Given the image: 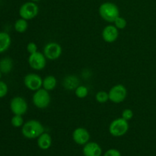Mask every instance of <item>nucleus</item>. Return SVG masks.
<instances>
[{"label": "nucleus", "mask_w": 156, "mask_h": 156, "mask_svg": "<svg viewBox=\"0 0 156 156\" xmlns=\"http://www.w3.org/2000/svg\"><path fill=\"white\" fill-rule=\"evenodd\" d=\"M43 133H44V127L38 120H30L21 126V133L28 140L38 138Z\"/></svg>", "instance_id": "f257e3e1"}, {"label": "nucleus", "mask_w": 156, "mask_h": 156, "mask_svg": "<svg viewBox=\"0 0 156 156\" xmlns=\"http://www.w3.org/2000/svg\"><path fill=\"white\" fill-rule=\"evenodd\" d=\"M99 15L101 18L108 22L114 23L120 16V10L116 4L110 2L102 3L99 7Z\"/></svg>", "instance_id": "f03ea898"}, {"label": "nucleus", "mask_w": 156, "mask_h": 156, "mask_svg": "<svg viewBox=\"0 0 156 156\" xmlns=\"http://www.w3.org/2000/svg\"><path fill=\"white\" fill-rule=\"evenodd\" d=\"M129 130V123L127 120L122 117L113 120L109 126V133L114 137L124 136Z\"/></svg>", "instance_id": "7ed1b4c3"}, {"label": "nucleus", "mask_w": 156, "mask_h": 156, "mask_svg": "<svg viewBox=\"0 0 156 156\" xmlns=\"http://www.w3.org/2000/svg\"><path fill=\"white\" fill-rule=\"evenodd\" d=\"M50 95L49 91L44 88H40L37 91H34L32 101L34 105L40 109H45L49 106L50 103Z\"/></svg>", "instance_id": "20e7f679"}, {"label": "nucleus", "mask_w": 156, "mask_h": 156, "mask_svg": "<svg viewBox=\"0 0 156 156\" xmlns=\"http://www.w3.org/2000/svg\"><path fill=\"white\" fill-rule=\"evenodd\" d=\"M39 13V8L36 2H27L21 5L19 9V15L21 18L27 20H32L36 18Z\"/></svg>", "instance_id": "39448f33"}, {"label": "nucleus", "mask_w": 156, "mask_h": 156, "mask_svg": "<svg viewBox=\"0 0 156 156\" xmlns=\"http://www.w3.org/2000/svg\"><path fill=\"white\" fill-rule=\"evenodd\" d=\"M109 100L115 104H120L126 99L127 96V90L122 84H117L110 89Z\"/></svg>", "instance_id": "423d86ee"}, {"label": "nucleus", "mask_w": 156, "mask_h": 156, "mask_svg": "<svg viewBox=\"0 0 156 156\" xmlns=\"http://www.w3.org/2000/svg\"><path fill=\"white\" fill-rule=\"evenodd\" d=\"M27 108H28V106H27V101L22 97L16 96L11 100L10 109L14 115L23 116L27 112Z\"/></svg>", "instance_id": "0eeeda50"}, {"label": "nucleus", "mask_w": 156, "mask_h": 156, "mask_svg": "<svg viewBox=\"0 0 156 156\" xmlns=\"http://www.w3.org/2000/svg\"><path fill=\"white\" fill-rule=\"evenodd\" d=\"M24 84L27 89L36 91L43 87V79L36 73H29L24 76Z\"/></svg>", "instance_id": "6e6552de"}, {"label": "nucleus", "mask_w": 156, "mask_h": 156, "mask_svg": "<svg viewBox=\"0 0 156 156\" xmlns=\"http://www.w3.org/2000/svg\"><path fill=\"white\" fill-rule=\"evenodd\" d=\"M28 64L34 70H42L47 65V58L44 53L39 51L30 54L28 57Z\"/></svg>", "instance_id": "1a4fd4ad"}, {"label": "nucleus", "mask_w": 156, "mask_h": 156, "mask_svg": "<svg viewBox=\"0 0 156 156\" xmlns=\"http://www.w3.org/2000/svg\"><path fill=\"white\" fill-rule=\"evenodd\" d=\"M44 54L47 59L51 61L56 60L59 59L62 54V47L58 43L50 42L44 47Z\"/></svg>", "instance_id": "9d476101"}, {"label": "nucleus", "mask_w": 156, "mask_h": 156, "mask_svg": "<svg viewBox=\"0 0 156 156\" xmlns=\"http://www.w3.org/2000/svg\"><path fill=\"white\" fill-rule=\"evenodd\" d=\"M73 139L76 144L84 146L89 142L90 133L85 128L78 127L73 131Z\"/></svg>", "instance_id": "9b49d317"}, {"label": "nucleus", "mask_w": 156, "mask_h": 156, "mask_svg": "<svg viewBox=\"0 0 156 156\" xmlns=\"http://www.w3.org/2000/svg\"><path fill=\"white\" fill-rule=\"evenodd\" d=\"M118 29L114 26V24L106 26L102 30V38L106 43L111 44V43L115 42L118 38Z\"/></svg>", "instance_id": "f8f14e48"}, {"label": "nucleus", "mask_w": 156, "mask_h": 156, "mask_svg": "<svg viewBox=\"0 0 156 156\" xmlns=\"http://www.w3.org/2000/svg\"><path fill=\"white\" fill-rule=\"evenodd\" d=\"M82 152L84 156H101L102 154V149L97 143L88 142L84 145Z\"/></svg>", "instance_id": "ddd939ff"}, {"label": "nucleus", "mask_w": 156, "mask_h": 156, "mask_svg": "<svg viewBox=\"0 0 156 156\" xmlns=\"http://www.w3.org/2000/svg\"><path fill=\"white\" fill-rule=\"evenodd\" d=\"M52 145V138L47 133H43L37 138V146L42 150L50 149Z\"/></svg>", "instance_id": "4468645a"}, {"label": "nucleus", "mask_w": 156, "mask_h": 156, "mask_svg": "<svg viewBox=\"0 0 156 156\" xmlns=\"http://www.w3.org/2000/svg\"><path fill=\"white\" fill-rule=\"evenodd\" d=\"M79 79L76 76H72L71 75V76H68L64 78L62 85L68 91H72V90H75L79 86Z\"/></svg>", "instance_id": "2eb2a0df"}, {"label": "nucleus", "mask_w": 156, "mask_h": 156, "mask_svg": "<svg viewBox=\"0 0 156 156\" xmlns=\"http://www.w3.org/2000/svg\"><path fill=\"white\" fill-rule=\"evenodd\" d=\"M12 44L10 35L5 31H0V53L9 50Z\"/></svg>", "instance_id": "dca6fc26"}, {"label": "nucleus", "mask_w": 156, "mask_h": 156, "mask_svg": "<svg viewBox=\"0 0 156 156\" xmlns=\"http://www.w3.org/2000/svg\"><path fill=\"white\" fill-rule=\"evenodd\" d=\"M13 68V61L9 57H4L0 60V71L2 74H9Z\"/></svg>", "instance_id": "f3484780"}, {"label": "nucleus", "mask_w": 156, "mask_h": 156, "mask_svg": "<svg viewBox=\"0 0 156 156\" xmlns=\"http://www.w3.org/2000/svg\"><path fill=\"white\" fill-rule=\"evenodd\" d=\"M57 85L56 79L53 76H47L43 79V88L47 91H53Z\"/></svg>", "instance_id": "a211bd4d"}, {"label": "nucleus", "mask_w": 156, "mask_h": 156, "mask_svg": "<svg viewBox=\"0 0 156 156\" xmlns=\"http://www.w3.org/2000/svg\"><path fill=\"white\" fill-rule=\"evenodd\" d=\"M14 27H15V31L18 32V33H24L27 30V27H28V23H27V20L21 18L15 21Z\"/></svg>", "instance_id": "6ab92c4d"}, {"label": "nucleus", "mask_w": 156, "mask_h": 156, "mask_svg": "<svg viewBox=\"0 0 156 156\" xmlns=\"http://www.w3.org/2000/svg\"><path fill=\"white\" fill-rule=\"evenodd\" d=\"M75 94L79 98L82 99L85 98L88 94V89L85 85H79L77 88L75 89Z\"/></svg>", "instance_id": "aec40b11"}, {"label": "nucleus", "mask_w": 156, "mask_h": 156, "mask_svg": "<svg viewBox=\"0 0 156 156\" xmlns=\"http://www.w3.org/2000/svg\"><path fill=\"white\" fill-rule=\"evenodd\" d=\"M95 99L98 103L105 104L109 100V94L105 91H100L96 94Z\"/></svg>", "instance_id": "412c9836"}, {"label": "nucleus", "mask_w": 156, "mask_h": 156, "mask_svg": "<svg viewBox=\"0 0 156 156\" xmlns=\"http://www.w3.org/2000/svg\"><path fill=\"white\" fill-rule=\"evenodd\" d=\"M11 123L15 128L21 127L24 125V119L21 115H14L11 119Z\"/></svg>", "instance_id": "4be33fe9"}, {"label": "nucleus", "mask_w": 156, "mask_h": 156, "mask_svg": "<svg viewBox=\"0 0 156 156\" xmlns=\"http://www.w3.org/2000/svg\"><path fill=\"white\" fill-rule=\"evenodd\" d=\"M114 26H115L118 30H123V29H124L125 27H126V25H127V22H126V19L120 16H119L118 18L114 21Z\"/></svg>", "instance_id": "5701e85b"}, {"label": "nucleus", "mask_w": 156, "mask_h": 156, "mask_svg": "<svg viewBox=\"0 0 156 156\" xmlns=\"http://www.w3.org/2000/svg\"><path fill=\"white\" fill-rule=\"evenodd\" d=\"M9 91V87L7 84L3 81H0V98L5 97Z\"/></svg>", "instance_id": "b1692460"}, {"label": "nucleus", "mask_w": 156, "mask_h": 156, "mask_svg": "<svg viewBox=\"0 0 156 156\" xmlns=\"http://www.w3.org/2000/svg\"><path fill=\"white\" fill-rule=\"evenodd\" d=\"M133 111H132L131 109H129V108H126V109L123 110V112H122V118H123L124 120H127V121H129V120H130L133 117Z\"/></svg>", "instance_id": "393cba45"}, {"label": "nucleus", "mask_w": 156, "mask_h": 156, "mask_svg": "<svg viewBox=\"0 0 156 156\" xmlns=\"http://www.w3.org/2000/svg\"><path fill=\"white\" fill-rule=\"evenodd\" d=\"M27 51L30 54L36 53V52L37 51V44L34 42L28 43L27 45Z\"/></svg>", "instance_id": "a878e982"}, {"label": "nucleus", "mask_w": 156, "mask_h": 156, "mask_svg": "<svg viewBox=\"0 0 156 156\" xmlns=\"http://www.w3.org/2000/svg\"><path fill=\"white\" fill-rule=\"evenodd\" d=\"M104 156H121V153L117 149H111L105 152Z\"/></svg>", "instance_id": "bb28decb"}, {"label": "nucleus", "mask_w": 156, "mask_h": 156, "mask_svg": "<svg viewBox=\"0 0 156 156\" xmlns=\"http://www.w3.org/2000/svg\"><path fill=\"white\" fill-rule=\"evenodd\" d=\"M30 2H38L41 1V0H30Z\"/></svg>", "instance_id": "cd10ccee"}, {"label": "nucleus", "mask_w": 156, "mask_h": 156, "mask_svg": "<svg viewBox=\"0 0 156 156\" xmlns=\"http://www.w3.org/2000/svg\"><path fill=\"white\" fill-rule=\"evenodd\" d=\"M2 73L1 71H0V79H1V78H2Z\"/></svg>", "instance_id": "c85d7f7f"}]
</instances>
